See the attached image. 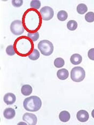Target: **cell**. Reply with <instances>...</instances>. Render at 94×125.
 Wrapping results in <instances>:
<instances>
[{"instance_id":"1","label":"cell","mask_w":94,"mask_h":125,"mask_svg":"<svg viewBox=\"0 0 94 125\" xmlns=\"http://www.w3.org/2000/svg\"><path fill=\"white\" fill-rule=\"evenodd\" d=\"M42 105L40 98L37 96H31L26 98L23 102L24 109L27 111L37 112L40 110Z\"/></svg>"},{"instance_id":"2","label":"cell","mask_w":94,"mask_h":125,"mask_svg":"<svg viewBox=\"0 0 94 125\" xmlns=\"http://www.w3.org/2000/svg\"><path fill=\"white\" fill-rule=\"evenodd\" d=\"M38 49L44 56H50L53 52L54 47L52 43L47 40L40 41L38 44Z\"/></svg>"},{"instance_id":"3","label":"cell","mask_w":94,"mask_h":125,"mask_svg":"<svg viewBox=\"0 0 94 125\" xmlns=\"http://www.w3.org/2000/svg\"><path fill=\"white\" fill-rule=\"evenodd\" d=\"M85 76V71L83 68L80 66L74 67L71 71L70 77L72 80L74 82H81L84 80Z\"/></svg>"},{"instance_id":"4","label":"cell","mask_w":94,"mask_h":125,"mask_svg":"<svg viewBox=\"0 0 94 125\" xmlns=\"http://www.w3.org/2000/svg\"><path fill=\"white\" fill-rule=\"evenodd\" d=\"M10 30L13 34L15 35H20L24 33L25 28L21 21L15 20L11 22Z\"/></svg>"},{"instance_id":"5","label":"cell","mask_w":94,"mask_h":125,"mask_svg":"<svg viewBox=\"0 0 94 125\" xmlns=\"http://www.w3.org/2000/svg\"><path fill=\"white\" fill-rule=\"evenodd\" d=\"M39 13L43 21H48L53 17L54 11L52 8L45 6L41 8L39 11Z\"/></svg>"},{"instance_id":"6","label":"cell","mask_w":94,"mask_h":125,"mask_svg":"<svg viewBox=\"0 0 94 125\" xmlns=\"http://www.w3.org/2000/svg\"><path fill=\"white\" fill-rule=\"evenodd\" d=\"M23 120L29 125H36L37 123L36 115L30 113H25L23 116Z\"/></svg>"},{"instance_id":"7","label":"cell","mask_w":94,"mask_h":125,"mask_svg":"<svg viewBox=\"0 0 94 125\" xmlns=\"http://www.w3.org/2000/svg\"><path fill=\"white\" fill-rule=\"evenodd\" d=\"M76 117L79 121L84 123L89 119V113L85 110H80L77 113Z\"/></svg>"},{"instance_id":"8","label":"cell","mask_w":94,"mask_h":125,"mask_svg":"<svg viewBox=\"0 0 94 125\" xmlns=\"http://www.w3.org/2000/svg\"><path fill=\"white\" fill-rule=\"evenodd\" d=\"M3 100L4 103L6 104L12 105L16 102V97L13 94L8 93L4 95Z\"/></svg>"},{"instance_id":"9","label":"cell","mask_w":94,"mask_h":125,"mask_svg":"<svg viewBox=\"0 0 94 125\" xmlns=\"http://www.w3.org/2000/svg\"><path fill=\"white\" fill-rule=\"evenodd\" d=\"M16 112L14 109L11 107H8L5 109L3 112V115L7 119H11L15 117Z\"/></svg>"},{"instance_id":"10","label":"cell","mask_w":94,"mask_h":125,"mask_svg":"<svg viewBox=\"0 0 94 125\" xmlns=\"http://www.w3.org/2000/svg\"><path fill=\"white\" fill-rule=\"evenodd\" d=\"M56 75L60 80H64L68 78L69 72H68V71L67 69H62L58 71Z\"/></svg>"},{"instance_id":"11","label":"cell","mask_w":94,"mask_h":125,"mask_svg":"<svg viewBox=\"0 0 94 125\" xmlns=\"http://www.w3.org/2000/svg\"><path fill=\"white\" fill-rule=\"evenodd\" d=\"M70 62L74 65H79L82 61V56L80 54L75 53L71 56L70 58Z\"/></svg>"},{"instance_id":"12","label":"cell","mask_w":94,"mask_h":125,"mask_svg":"<svg viewBox=\"0 0 94 125\" xmlns=\"http://www.w3.org/2000/svg\"><path fill=\"white\" fill-rule=\"evenodd\" d=\"M59 117L60 120L63 122V123H66V122L69 120L70 118V115L69 113L67 111H63L60 113Z\"/></svg>"},{"instance_id":"13","label":"cell","mask_w":94,"mask_h":125,"mask_svg":"<svg viewBox=\"0 0 94 125\" xmlns=\"http://www.w3.org/2000/svg\"><path fill=\"white\" fill-rule=\"evenodd\" d=\"M21 93L24 96H29L32 93V88L29 84H24L21 88Z\"/></svg>"},{"instance_id":"14","label":"cell","mask_w":94,"mask_h":125,"mask_svg":"<svg viewBox=\"0 0 94 125\" xmlns=\"http://www.w3.org/2000/svg\"><path fill=\"white\" fill-rule=\"evenodd\" d=\"M40 57V53L38 52V50L36 49H33L32 52H31L30 55H28V57L32 61H36Z\"/></svg>"},{"instance_id":"15","label":"cell","mask_w":94,"mask_h":125,"mask_svg":"<svg viewBox=\"0 0 94 125\" xmlns=\"http://www.w3.org/2000/svg\"><path fill=\"white\" fill-rule=\"evenodd\" d=\"M57 17L60 21H65L68 18V13L64 10H61L57 14Z\"/></svg>"},{"instance_id":"16","label":"cell","mask_w":94,"mask_h":125,"mask_svg":"<svg viewBox=\"0 0 94 125\" xmlns=\"http://www.w3.org/2000/svg\"><path fill=\"white\" fill-rule=\"evenodd\" d=\"M76 10L79 14L83 15V14H84L88 11V8L85 4L81 3L78 5Z\"/></svg>"},{"instance_id":"17","label":"cell","mask_w":94,"mask_h":125,"mask_svg":"<svg viewBox=\"0 0 94 125\" xmlns=\"http://www.w3.org/2000/svg\"><path fill=\"white\" fill-rule=\"evenodd\" d=\"M67 27L68 29L70 31H74L78 27V24L76 21L71 20L67 22Z\"/></svg>"},{"instance_id":"18","label":"cell","mask_w":94,"mask_h":125,"mask_svg":"<svg viewBox=\"0 0 94 125\" xmlns=\"http://www.w3.org/2000/svg\"><path fill=\"white\" fill-rule=\"evenodd\" d=\"M54 65L57 68H60L63 67L65 65V61L63 58H57L54 61Z\"/></svg>"},{"instance_id":"19","label":"cell","mask_w":94,"mask_h":125,"mask_svg":"<svg viewBox=\"0 0 94 125\" xmlns=\"http://www.w3.org/2000/svg\"><path fill=\"white\" fill-rule=\"evenodd\" d=\"M27 36L28 38L30 39L31 40H32V41L36 42L38 40L39 38V34L38 32L33 33L29 32L27 34Z\"/></svg>"},{"instance_id":"20","label":"cell","mask_w":94,"mask_h":125,"mask_svg":"<svg viewBox=\"0 0 94 125\" xmlns=\"http://www.w3.org/2000/svg\"><path fill=\"white\" fill-rule=\"evenodd\" d=\"M41 6V3L38 0H33L30 3V7L35 9H39Z\"/></svg>"},{"instance_id":"21","label":"cell","mask_w":94,"mask_h":125,"mask_svg":"<svg viewBox=\"0 0 94 125\" xmlns=\"http://www.w3.org/2000/svg\"><path fill=\"white\" fill-rule=\"evenodd\" d=\"M85 19L87 22H92L94 21V12H88L85 16Z\"/></svg>"},{"instance_id":"22","label":"cell","mask_w":94,"mask_h":125,"mask_svg":"<svg viewBox=\"0 0 94 125\" xmlns=\"http://www.w3.org/2000/svg\"><path fill=\"white\" fill-rule=\"evenodd\" d=\"M6 52L9 56H13L14 55H15L16 52L15 49H14L13 45H8L6 48Z\"/></svg>"},{"instance_id":"23","label":"cell","mask_w":94,"mask_h":125,"mask_svg":"<svg viewBox=\"0 0 94 125\" xmlns=\"http://www.w3.org/2000/svg\"><path fill=\"white\" fill-rule=\"evenodd\" d=\"M11 2H12V4L13 5V7L18 8L22 6L23 3V0H13Z\"/></svg>"},{"instance_id":"24","label":"cell","mask_w":94,"mask_h":125,"mask_svg":"<svg viewBox=\"0 0 94 125\" xmlns=\"http://www.w3.org/2000/svg\"><path fill=\"white\" fill-rule=\"evenodd\" d=\"M88 56L91 60L94 61V48H92L89 50L88 53Z\"/></svg>"},{"instance_id":"25","label":"cell","mask_w":94,"mask_h":125,"mask_svg":"<svg viewBox=\"0 0 94 125\" xmlns=\"http://www.w3.org/2000/svg\"><path fill=\"white\" fill-rule=\"evenodd\" d=\"M92 116L94 118V110H93L92 111Z\"/></svg>"}]
</instances>
